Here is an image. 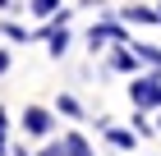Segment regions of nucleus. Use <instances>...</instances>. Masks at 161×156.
I'll return each instance as SVG.
<instances>
[{"mask_svg": "<svg viewBox=\"0 0 161 156\" xmlns=\"http://www.w3.org/2000/svg\"><path fill=\"white\" fill-rule=\"evenodd\" d=\"M157 9H161V5H157Z\"/></svg>", "mask_w": 161, "mask_h": 156, "instance_id": "obj_17", "label": "nucleus"}, {"mask_svg": "<svg viewBox=\"0 0 161 156\" xmlns=\"http://www.w3.org/2000/svg\"><path fill=\"white\" fill-rule=\"evenodd\" d=\"M5 133H9V115H5V110H0V156L9 152V147H5Z\"/></svg>", "mask_w": 161, "mask_h": 156, "instance_id": "obj_12", "label": "nucleus"}, {"mask_svg": "<svg viewBox=\"0 0 161 156\" xmlns=\"http://www.w3.org/2000/svg\"><path fill=\"white\" fill-rule=\"evenodd\" d=\"M120 19L124 23H138V28H152V23H161V9H152V5H124Z\"/></svg>", "mask_w": 161, "mask_h": 156, "instance_id": "obj_5", "label": "nucleus"}, {"mask_svg": "<svg viewBox=\"0 0 161 156\" xmlns=\"http://www.w3.org/2000/svg\"><path fill=\"white\" fill-rule=\"evenodd\" d=\"M37 156H60V143H51L46 152H37Z\"/></svg>", "mask_w": 161, "mask_h": 156, "instance_id": "obj_14", "label": "nucleus"}, {"mask_svg": "<svg viewBox=\"0 0 161 156\" xmlns=\"http://www.w3.org/2000/svg\"><path fill=\"white\" fill-rule=\"evenodd\" d=\"M157 133H161V110H157Z\"/></svg>", "mask_w": 161, "mask_h": 156, "instance_id": "obj_16", "label": "nucleus"}, {"mask_svg": "<svg viewBox=\"0 0 161 156\" xmlns=\"http://www.w3.org/2000/svg\"><path fill=\"white\" fill-rule=\"evenodd\" d=\"M120 41H129V28H124L120 14H106L101 23L87 28V51H92V55H97V51H106V46H120Z\"/></svg>", "mask_w": 161, "mask_h": 156, "instance_id": "obj_1", "label": "nucleus"}, {"mask_svg": "<svg viewBox=\"0 0 161 156\" xmlns=\"http://www.w3.org/2000/svg\"><path fill=\"white\" fill-rule=\"evenodd\" d=\"M0 32L9 37V41H32V32H28L23 23H0Z\"/></svg>", "mask_w": 161, "mask_h": 156, "instance_id": "obj_10", "label": "nucleus"}, {"mask_svg": "<svg viewBox=\"0 0 161 156\" xmlns=\"http://www.w3.org/2000/svg\"><path fill=\"white\" fill-rule=\"evenodd\" d=\"M9 64H14V55H9L5 46H0V73H9Z\"/></svg>", "mask_w": 161, "mask_h": 156, "instance_id": "obj_13", "label": "nucleus"}, {"mask_svg": "<svg viewBox=\"0 0 161 156\" xmlns=\"http://www.w3.org/2000/svg\"><path fill=\"white\" fill-rule=\"evenodd\" d=\"M55 115H64V120H83V106H78V96L60 92V96H55Z\"/></svg>", "mask_w": 161, "mask_h": 156, "instance_id": "obj_8", "label": "nucleus"}, {"mask_svg": "<svg viewBox=\"0 0 161 156\" xmlns=\"http://www.w3.org/2000/svg\"><path fill=\"white\" fill-rule=\"evenodd\" d=\"M23 133H28V138H51V133H55V110L23 106Z\"/></svg>", "mask_w": 161, "mask_h": 156, "instance_id": "obj_3", "label": "nucleus"}, {"mask_svg": "<svg viewBox=\"0 0 161 156\" xmlns=\"http://www.w3.org/2000/svg\"><path fill=\"white\" fill-rule=\"evenodd\" d=\"M14 156H32V152H23V147H14Z\"/></svg>", "mask_w": 161, "mask_h": 156, "instance_id": "obj_15", "label": "nucleus"}, {"mask_svg": "<svg viewBox=\"0 0 161 156\" xmlns=\"http://www.w3.org/2000/svg\"><path fill=\"white\" fill-rule=\"evenodd\" d=\"M60 9H64L60 0H32V14H37V19H55Z\"/></svg>", "mask_w": 161, "mask_h": 156, "instance_id": "obj_9", "label": "nucleus"}, {"mask_svg": "<svg viewBox=\"0 0 161 156\" xmlns=\"http://www.w3.org/2000/svg\"><path fill=\"white\" fill-rule=\"evenodd\" d=\"M134 133H138V138H152V133H157V124H152L147 115L138 110V115H134Z\"/></svg>", "mask_w": 161, "mask_h": 156, "instance_id": "obj_11", "label": "nucleus"}, {"mask_svg": "<svg viewBox=\"0 0 161 156\" xmlns=\"http://www.w3.org/2000/svg\"><path fill=\"white\" fill-rule=\"evenodd\" d=\"M101 133H106V143H111L115 152H138V133L134 129H120V124L101 120Z\"/></svg>", "mask_w": 161, "mask_h": 156, "instance_id": "obj_4", "label": "nucleus"}, {"mask_svg": "<svg viewBox=\"0 0 161 156\" xmlns=\"http://www.w3.org/2000/svg\"><path fill=\"white\" fill-rule=\"evenodd\" d=\"M129 101H134V110H161V73H134Z\"/></svg>", "mask_w": 161, "mask_h": 156, "instance_id": "obj_2", "label": "nucleus"}, {"mask_svg": "<svg viewBox=\"0 0 161 156\" xmlns=\"http://www.w3.org/2000/svg\"><path fill=\"white\" fill-rule=\"evenodd\" d=\"M60 156H92V147L78 129H69V133H60Z\"/></svg>", "mask_w": 161, "mask_h": 156, "instance_id": "obj_6", "label": "nucleus"}, {"mask_svg": "<svg viewBox=\"0 0 161 156\" xmlns=\"http://www.w3.org/2000/svg\"><path fill=\"white\" fill-rule=\"evenodd\" d=\"M129 46L138 51V60L147 64L152 73H161V46H152V41H129Z\"/></svg>", "mask_w": 161, "mask_h": 156, "instance_id": "obj_7", "label": "nucleus"}]
</instances>
